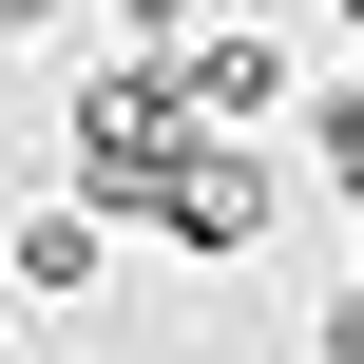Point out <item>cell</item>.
Returning a JSON list of instances; mask_svg holds the SVG:
<instances>
[{"instance_id":"cell-2","label":"cell","mask_w":364,"mask_h":364,"mask_svg":"<svg viewBox=\"0 0 364 364\" xmlns=\"http://www.w3.org/2000/svg\"><path fill=\"white\" fill-rule=\"evenodd\" d=\"M154 230H173V250H269V173H250V154H211V134H192V173H173V192H154Z\"/></svg>"},{"instance_id":"cell-5","label":"cell","mask_w":364,"mask_h":364,"mask_svg":"<svg viewBox=\"0 0 364 364\" xmlns=\"http://www.w3.org/2000/svg\"><path fill=\"white\" fill-rule=\"evenodd\" d=\"M326 173H346V192H364V96H326Z\"/></svg>"},{"instance_id":"cell-6","label":"cell","mask_w":364,"mask_h":364,"mask_svg":"<svg viewBox=\"0 0 364 364\" xmlns=\"http://www.w3.org/2000/svg\"><path fill=\"white\" fill-rule=\"evenodd\" d=\"M115 19H134V38H192V0H115Z\"/></svg>"},{"instance_id":"cell-4","label":"cell","mask_w":364,"mask_h":364,"mask_svg":"<svg viewBox=\"0 0 364 364\" xmlns=\"http://www.w3.org/2000/svg\"><path fill=\"white\" fill-rule=\"evenodd\" d=\"M0 288H19V307H96V211H38V230H0Z\"/></svg>"},{"instance_id":"cell-3","label":"cell","mask_w":364,"mask_h":364,"mask_svg":"<svg viewBox=\"0 0 364 364\" xmlns=\"http://www.w3.org/2000/svg\"><path fill=\"white\" fill-rule=\"evenodd\" d=\"M173 96H192V115H288V38H192Z\"/></svg>"},{"instance_id":"cell-1","label":"cell","mask_w":364,"mask_h":364,"mask_svg":"<svg viewBox=\"0 0 364 364\" xmlns=\"http://www.w3.org/2000/svg\"><path fill=\"white\" fill-rule=\"evenodd\" d=\"M58 134H77V211L115 230V211H154V192L192 173V134H211V115H192L173 77H77V115H58Z\"/></svg>"}]
</instances>
